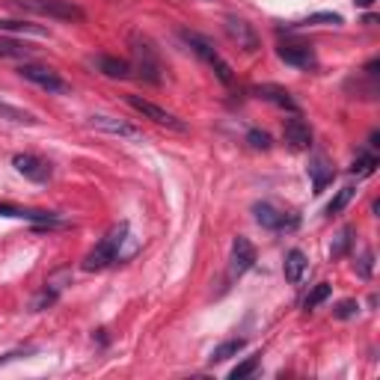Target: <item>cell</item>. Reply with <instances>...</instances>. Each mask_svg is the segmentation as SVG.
Returning <instances> with one entry per match:
<instances>
[{
    "instance_id": "7c38bea8",
    "label": "cell",
    "mask_w": 380,
    "mask_h": 380,
    "mask_svg": "<svg viewBox=\"0 0 380 380\" xmlns=\"http://www.w3.org/2000/svg\"><path fill=\"white\" fill-rule=\"evenodd\" d=\"M250 93L256 95V98H261V102H268V104L279 107V110H288V113H300V104L294 102V95L288 93V89L276 86V84H259V86H252Z\"/></svg>"
},
{
    "instance_id": "d6a6232c",
    "label": "cell",
    "mask_w": 380,
    "mask_h": 380,
    "mask_svg": "<svg viewBox=\"0 0 380 380\" xmlns=\"http://www.w3.org/2000/svg\"><path fill=\"white\" fill-rule=\"evenodd\" d=\"M36 348H24V351H9V354H3L0 357V366H6V363H12V359H18V357H27V354H33Z\"/></svg>"
},
{
    "instance_id": "f1b7e54d",
    "label": "cell",
    "mask_w": 380,
    "mask_h": 380,
    "mask_svg": "<svg viewBox=\"0 0 380 380\" xmlns=\"http://www.w3.org/2000/svg\"><path fill=\"white\" fill-rule=\"evenodd\" d=\"M247 143H250L252 149H259V152H268L270 149V134L252 128V131H247Z\"/></svg>"
},
{
    "instance_id": "30bf717a",
    "label": "cell",
    "mask_w": 380,
    "mask_h": 380,
    "mask_svg": "<svg viewBox=\"0 0 380 380\" xmlns=\"http://www.w3.org/2000/svg\"><path fill=\"white\" fill-rule=\"evenodd\" d=\"M12 167L33 185H45V182H51V176H54L48 161L39 158V155H30V152H18V155L12 158Z\"/></svg>"
},
{
    "instance_id": "ba28073f",
    "label": "cell",
    "mask_w": 380,
    "mask_h": 380,
    "mask_svg": "<svg viewBox=\"0 0 380 380\" xmlns=\"http://www.w3.org/2000/svg\"><path fill=\"white\" fill-rule=\"evenodd\" d=\"M223 30H226V36H229V42H235L241 51L256 54L261 48V39H259L256 27H252L250 21H244V18H238V15H226L223 18Z\"/></svg>"
},
{
    "instance_id": "3957f363",
    "label": "cell",
    "mask_w": 380,
    "mask_h": 380,
    "mask_svg": "<svg viewBox=\"0 0 380 380\" xmlns=\"http://www.w3.org/2000/svg\"><path fill=\"white\" fill-rule=\"evenodd\" d=\"M9 3L18 6V9H27V12H33V15L54 18V21L80 24L86 18L84 9H80L78 3H71V0H9Z\"/></svg>"
},
{
    "instance_id": "5b68a950",
    "label": "cell",
    "mask_w": 380,
    "mask_h": 380,
    "mask_svg": "<svg viewBox=\"0 0 380 380\" xmlns=\"http://www.w3.org/2000/svg\"><path fill=\"white\" fill-rule=\"evenodd\" d=\"M252 217H256L259 226H265L270 232H294L300 226V214L283 211L274 202H256L252 205Z\"/></svg>"
},
{
    "instance_id": "6da1fadb",
    "label": "cell",
    "mask_w": 380,
    "mask_h": 380,
    "mask_svg": "<svg viewBox=\"0 0 380 380\" xmlns=\"http://www.w3.org/2000/svg\"><path fill=\"white\" fill-rule=\"evenodd\" d=\"M128 229H131L128 223H119V226H113V229L107 232L104 238L98 241L95 247L86 252V259H84V265H80V268L93 274V270H104V268H110L113 261H119L122 244L128 241Z\"/></svg>"
},
{
    "instance_id": "8992f818",
    "label": "cell",
    "mask_w": 380,
    "mask_h": 380,
    "mask_svg": "<svg viewBox=\"0 0 380 380\" xmlns=\"http://www.w3.org/2000/svg\"><path fill=\"white\" fill-rule=\"evenodd\" d=\"M15 71L24 80H30V84H36V86H42L45 93H51V95H66L69 89H71L51 66H39V62H18Z\"/></svg>"
},
{
    "instance_id": "44dd1931",
    "label": "cell",
    "mask_w": 380,
    "mask_h": 380,
    "mask_svg": "<svg viewBox=\"0 0 380 380\" xmlns=\"http://www.w3.org/2000/svg\"><path fill=\"white\" fill-rule=\"evenodd\" d=\"M0 33H30V36H45L48 30L30 21H18V18H0Z\"/></svg>"
},
{
    "instance_id": "1f68e13d",
    "label": "cell",
    "mask_w": 380,
    "mask_h": 380,
    "mask_svg": "<svg viewBox=\"0 0 380 380\" xmlns=\"http://www.w3.org/2000/svg\"><path fill=\"white\" fill-rule=\"evenodd\" d=\"M351 238H354V229H342L339 232V241H336V247H333V256H342L348 247H351Z\"/></svg>"
},
{
    "instance_id": "603a6c76",
    "label": "cell",
    "mask_w": 380,
    "mask_h": 380,
    "mask_svg": "<svg viewBox=\"0 0 380 380\" xmlns=\"http://www.w3.org/2000/svg\"><path fill=\"white\" fill-rule=\"evenodd\" d=\"M60 288H62V285L45 283V288H42V292L33 297V312H42V309H48V306H54V303H57V297H60Z\"/></svg>"
},
{
    "instance_id": "2e32d148",
    "label": "cell",
    "mask_w": 380,
    "mask_h": 380,
    "mask_svg": "<svg viewBox=\"0 0 380 380\" xmlns=\"http://www.w3.org/2000/svg\"><path fill=\"white\" fill-rule=\"evenodd\" d=\"M95 66H98V71H102L104 78H113V80L131 78V62H125L119 57H110V54H102V57H95Z\"/></svg>"
},
{
    "instance_id": "f546056e",
    "label": "cell",
    "mask_w": 380,
    "mask_h": 380,
    "mask_svg": "<svg viewBox=\"0 0 380 380\" xmlns=\"http://www.w3.org/2000/svg\"><path fill=\"white\" fill-rule=\"evenodd\" d=\"M357 274L363 276V279H372V270H375V256H372V250H363V256L357 259Z\"/></svg>"
},
{
    "instance_id": "7402d4cb",
    "label": "cell",
    "mask_w": 380,
    "mask_h": 380,
    "mask_svg": "<svg viewBox=\"0 0 380 380\" xmlns=\"http://www.w3.org/2000/svg\"><path fill=\"white\" fill-rule=\"evenodd\" d=\"M0 116L9 122H15V125H39V119H36L33 113L21 110V107H12V104H3V102H0Z\"/></svg>"
},
{
    "instance_id": "52a82bcc",
    "label": "cell",
    "mask_w": 380,
    "mask_h": 380,
    "mask_svg": "<svg viewBox=\"0 0 380 380\" xmlns=\"http://www.w3.org/2000/svg\"><path fill=\"white\" fill-rule=\"evenodd\" d=\"M125 104H128L131 110H137L140 116L152 119L155 125H161V128H169V131H178V134H185V131H187V122H182L176 113H169V110H164V107H158L155 102H149V98L125 95Z\"/></svg>"
},
{
    "instance_id": "cb8c5ba5",
    "label": "cell",
    "mask_w": 380,
    "mask_h": 380,
    "mask_svg": "<svg viewBox=\"0 0 380 380\" xmlns=\"http://www.w3.org/2000/svg\"><path fill=\"white\" fill-rule=\"evenodd\" d=\"M345 18H342L339 12H315V15H306L300 18V21H294L292 27H318V24H333V27H339Z\"/></svg>"
},
{
    "instance_id": "4dcf8cb0",
    "label": "cell",
    "mask_w": 380,
    "mask_h": 380,
    "mask_svg": "<svg viewBox=\"0 0 380 380\" xmlns=\"http://www.w3.org/2000/svg\"><path fill=\"white\" fill-rule=\"evenodd\" d=\"M357 312H359V303L357 300H342V303H336V309H333V315H336L339 321L357 318Z\"/></svg>"
},
{
    "instance_id": "4fadbf2b",
    "label": "cell",
    "mask_w": 380,
    "mask_h": 380,
    "mask_svg": "<svg viewBox=\"0 0 380 380\" xmlns=\"http://www.w3.org/2000/svg\"><path fill=\"white\" fill-rule=\"evenodd\" d=\"M283 137H285V143H288V146H292L294 152H303V149L312 146V128L300 119V113H292V116L285 119V125H283Z\"/></svg>"
},
{
    "instance_id": "ac0fdd59",
    "label": "cell",
    "mask_w": 380,
    "mask_h": 380,
    "mask_svg": "<svg viewBox=\"0 0 380 380\" xmlns=\"http://www.w3.org/2000/svg\"><path fill=\"white\" fill-rule=\"evenodd\" d=\"M306 270H309V261H306V256H303V250H292L285 256V265H283V274H285V279L292 285H297L300 279L306 276Z\"/></svg>"
},
{
    "instance_id": "484cf974",
    "label": "cell",
    "mask_w": 380,
    "mask_h": 380,
    "mask_svg": "<svg viewBox=\"0 0 380 380\" xmlns=\"http://www.w3.org/2000/svg\"><path fill=\"white\" fill-rule=\"evenodd\" d=\"M375 169H377V155H375V152H363V155H357L351 173L359 176V178H366V176H372Z\"/></svg>"
},
{
    "instance_id": "836d02e7",
    "label": "cell",
    "mask_w": 380,
    "mask_h": 380,
    "mask_svg": "<svg viewBox=\"0 0 380 380\" xmlns=\"http://www.w3.org/2000/svg\"><path fill=\"white\" fill-rule=\"evenodd\" d=\"M377 69H380V60H372V62L366 66V75H368V78H377Z\"/></svg>"
},
{
    "instance_id": "e575fe53",
    "label": "cell",
    "mask_w": 380,
    "mask_h": 380,
    "mask_svg": "<svg viewBox=\"0 0 380 380\" xmlns=\"http://www.w3.org/2000/svg\"><path fill=\"white\" fill-rule=\"evenodd\" d=\"M354 3H357V6H363V9H366V6H372V3H375V0H354Z\"/></svg>"
},
{
    "instance_id": "9a60e30c",
    "label": "cell",
    "mask_w": 380,
    "mask_h": 380,
    "mask_svg": "<svg viewBox=\"0 0 380 380\" xmlns=\"http://www.w3.org/2000/svg\"><path fill=\"white\" fill-rule=\"evenodd\" d=\"M0 217H15V220H30L36 226H60L57 211H30V208H15V205H0Z\"/></svg>"
},
{
    "instance_id": "4316f807",
    "label": "cell",
    "mask_w": 380,
    "mask_h": 380,
    "mask_svg": "<svg viewBox=\"0 0 380 380\" xmlns=\"http://www.w3.org/2000/svg\"><path fill=\"white\" fill-rule=\"evenodd\" d=\"M354 193H357V187H351V185H348V187H342L339 193L333 196V202L327 205V217H339V214L348 208L351 199H354Z\"/></svg>"
},
{
    "instance_id": "9c48e42d",
    "label": "cell",
    "mask_w": 380,
    "mask_h": 380,
    "mask_svg": "<svg viewBox=\"0 0 380 380\" xmlns=\"http://www.w3.org/2000/svg\"><path fill=\"white\" fill-rule=\"evenodd\" d=\"M276 57L285 62V66H294V69H300V71H312V69H318V57H315V48L312 45H306V42H279V48H276Z\"/></svg>"
},
{
    "instance_id": "ffe728a7",
    "label": "cell",
    "mask_w": 380,
    "mask_h": 380,
    "mask_svg": "<svg viewBox=\"0 0 380 380\" xmlns=\"http://www.w3.org/2000/svg\"><path fill=\"white\" fill-rule=\"evenodd\" d=\"M244 345H247L244 339H226V342H220V345L211 351V363H226V359L238 357L241 351H244Z\"/></svg>"
},
{
    "instance_id": "277c9868",
    "label": "cell",
    "mask_w": 380,
    "mask_h": 380,
    "mask_svg": "<svg viewBox=\"0 0 380 380\" xmlns=\"http://www.w3.org/2000/svg\"><path fill=\"white\" fill-rule=\"evenodd\" d=\"M182 39L190 45V48H193V54L205 62V66L214 69V75H217V80H220L223 86H235V71H232V66L220 57V54L214 51V45L208 42L205 36H199V33H193V30H182Z\"/></svg>"
},
{
    "instance_id": "d6986e66",
    "label": "cell",
    "mask_w": 380,
    "mask_h": 380,
    "mask_svg": "<svg viewBox=\"0 0 380 380\" xmlns=\"http://www.w3.org/2000/svg\"><path fill=\"white\" fill-rule=\"evenodd\" d=\"M33 48L15 39H0V60H12V62H30Z\"/></svg>"
},
{
    "instance_id": "5bb4252c",
    "label": "cell",
    "mask_w": 380,
    "mask_h": 380,
    "mask_svg": "<svg viewBox=\"0 0 380 380\" xmlns=\"http://www.w3.org/2000/svg\"><path fill=\"white\" fill-rule=\"evenodd\" d=\"M89 128H95V131H104V134H113V137L140 140V131L134 128V125L122 122V119H113V116H89Z\"/></svg>"
},
{
    "instance_id": "83f0119b",
    "label": "cell",
    "mask_w": 380,
    "mask_h": 380,
    "mask_svg": "<svg viewBox=\"0 0 380 380\" xmlns=\"http://www.w3.org/2000/svg\"><path fill=\"white\" fill-rule=\"evenodd\" d=\"M256 368H259V357H247V359H244V363L241 366H235L232 368V380H244V377H250L252 372H256Z\"/></svg>"
},
{
    "instance_id": "e0dca14e",
    "label": "cell",
    "mask_w": 380,
    "mask_h": 380,
    "mask_svg": "<svg viewBox=\"0 0 380 380\" xmlns=\"http://www.w3.org/2000/svg\"><path fill=\"white\" fill-rule=\"evenodd\" d=\"M309 178H312L315 193H324V190L333 185V178H336V169H333L324 158H315L312 164H309Z\"/></svg>"
},
{
    "instance_id": "d4e9b609",
    "label": "cell",
    "mask_w": 380,
    "mask_h": 380,
    "mask_svg": "<svg viewBox=\"0 0 380 380\" xmlns=\"http://www.w3.org/2000/svg\"><path fill=\"white\" fill-rule=\"evenodd\" d=\"M330 294H333V285H330V283H318V285H315L312 292H309V297L303 300V309H306V312L318 309V306H321L324 300H327Z\"/></svg>"
},
{
    "instance_id": "7a4b0ae2",
    "label": "cell",
    "mask_w": 380,
    "mask_h": 380,
    "mask_svg": "<svg viewBox=\"0 0 380 380\" xmlns=\"http://www.w3.org/2000/svg\"><path fill=\"white\" fill-rule=\"evenodd\" d=\"M131 71H137V75L146 80V84H161L164 80V66H161V57H158V51H155V45H152L146 36H140V33H134L131 36Z\"/></svg>"
},
{
    "instance_id": "8fae6325",
    "label": "cell",
    "mask_w": 380,
    "mask_h": 380,
    "mask_svg": "<svg viewBox=\"0 0 380 380\" xmlns=\"http://www.w3.org/2000/svg\"><path fill=\"white\" fill-rule=\"evenodd\" d=\"M256 247H252L250 238H244V235H238V238L232 241V259H229V274L232 276H244L247 270L256 268Z\"/></svg>"
}]
</instances>
